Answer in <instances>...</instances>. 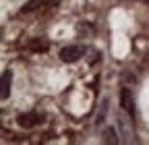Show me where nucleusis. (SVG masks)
<instances>
[{
	"instance_id": "f257e3e1",
	"label": "nucleus",
	"mask_w": 149,
	"mask_h": 145,
	"mask_svg": "<svg viewBox=\"0 0 149 145\" xmlns=\"http://www.w3.org/2000/svg\"><path fill=\"white\" fill-rule=\"evenodd\" d=\"M83 52H85L83 46H66L60 50V60L62 62H77L83 56Z\"/></svg>"
},
{
	"instance_id": "f03ea898",
	"label": "nucleus",
	"mask_w": 149,
	"mask_h": 145,
	"mask_svg": "<svg viewBox=\"0 0 149 145\" xmlns=\"http://www.w3.org/2000/svg\"><path fill=\"white\" fill-rule=\"evenodd\" d=\"M120 106H122V110H126L128 116L135 114V100L128 87H122V91H120Z\"/></svg>"
},
{
	"instance_id": "7ed1b4c3",
	"label": "nucleus",
	"mask_w": 149,
	"mask_h": 145,
	"mask_svg": "<svg viewBox=\"0 0 149 145\" xmlns=\"http://www.w3.org/2000/svg\"><path fill=\"white\" fill-rule=\"evenodd\" d=\"M42 118H44V116L37 114V112H27V114H21V116H19L17 122H19V126H23V129H31V126H35Z\"/></svg>"
},
{
	"instance_id": "20e7f679",
	"label": "nucleus",
	"mask_w": 149,
	"mask_h": 145,
	"mask_svg": "<svg viewBox=\"0 0 149 145\" xmlns=\"http://www.w3.org/2000/svg\"><path fill=\"white\" fill-rule=\"evenodd\" d=\"M10 87H13V72L10 70H4L2 72V93H0L2 100H6L10 96Z\"/></svg>"
},
{
	"instance_id": "39448f33",
	"label": "nucleus",
	"mask_w": 149,
	"mask_h": 145,
	"mask_svg": "<svg viewBox=\"0 0 149 145\" xmlns=\"http://www.w3.org/2000/svg\"><path fill=\"white\" fill-rule=\"evenodd\" d=\"M27 48L33 50V52H46V50L50 48V42H48L46 38H33V40L27 44Z\"/></svg>"
},
{
	"instance_id": "423d86ee",
	"label": "nucleus",
	"mask_w": 149,
	"mask_h": 145,
	"mask_svg": "<svg viewBox=\"0 0 149 145\" xmlns=\"http://www.w3.org/2000/svg\"><path fill=\"white\" fill-rule=\"evenodd\" d=\"M54 0H29V2L23 6V10L25 13H33V10H37V8H42V6H48V4H52Z\"/></svg>"
},
{
	"instance_id": "0eeeda50",
	"label": "nucleus",
	"mask_w": 149,
	"mask_h": 145,
	"mask_svg": "<svg viewBox=\"0 0 149 145\" xmlns=\"http://www.w3.org/2000/svg\"><path fill=\"white\" fill-rule=\"evenodd\" d=\"M106 114H108V100H102L100 102V108H97V114H95V126H102L104 124Z\"/></svg>"
},
{
	"instance_id": "6e6552de",
	"label": "nucleus",
	"mask_w": 149,
	"mask_h": 145,
	"mask_svg": "<svg viewBox=\"0 0 149 145\" xmlns=\"http://www.w3.org/2000/svg\"><path fill=\"white\" fill-rule=\"evenodd\" d=\"M120 129H122V135H124V137H128V141H133L135 131H133V124H130V120L120 118Z\"/></svg>"
},
{
	"instance_id": "1a4fd4ad",
	"label": "nucleus",
	"mask_w": 149,
	"mask_h": 145,
	"mask_svg": "<svg viewBox=\"0 0 149 145\" xmlns=\"http://www.w3.org/2000/svg\"><path fill=\"white\" fill-rule=\"evenodd\" d=\"M104 141H106V143H112V145H116V143H118V135H116V129H112V126L104 129Z\"/></svg>"
}]
</instances>
